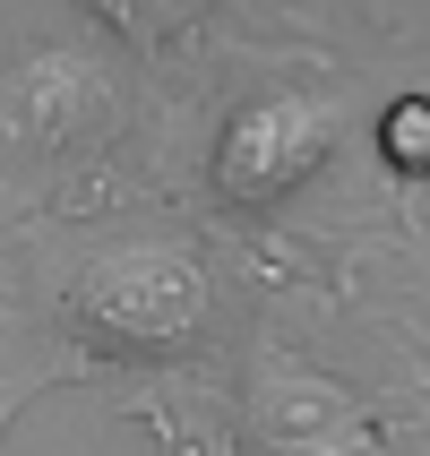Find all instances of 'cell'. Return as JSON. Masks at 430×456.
<instances>
[{
  "mask_svg": "<svg viewBox=\"0 0 430 456\" xmlns=\"http://www.w3.org/2000/svg\"><path fill=\"white\" fill-rule=\"evenodd\" d=\"M69 302L95 328L129 336V345H164V336H190L207 319V276H199V258L138 241V250H103L95 267H77Z\"/></svg>",
  "mask_w": 430,
  "mask_h": 456,
  "instance_id": "cell-1",
  "label": "cell"
},
{
  "mask_svg": "<svg viewBox=\"0 0 430 456\" xmlns=\"http://www.w3.org/2000/svg\"><path fill=\"white\" fill-rule=\"evenodd\" d=\"M336 147V112L310 95H276V103H241L215 147V181L232 199H276Z\"/></svg>",
  "mask_w": 430,
  "mask_h": 456,
  "instance_id": "cell-2",
  "label": "cell"
},
{
  "mask_svg": "<svg viewBox=\"0 0 430 456\" xmlns=\"http://www.w3.org/2000/svg\"><path fill=\"white\" fill-rule=\"evenodd\" d=\"M258 431L276 456H396L328 379H276L258 396Z\"/></svg>",
  "mask_w": 430,
  "mask_h": 456,
  "instance_id": "cell-3",
  "label": "cell"
},
{
  "mask_svg": "<svg viewBox=\"0 0 430 456\" xmlns=\"http://www.w3.org/2000/svg\"><path fill=\"white\" fill-rule=\"evenodd\" d=\"M103 103V69L95 61H77V52H35L18 69V86H9V138L18 147H61L86 112Z\"/></svg>",
  "mask_w": 430,
  "mask_h": 456,
  "instance_id": "cell-4",
  "label": "cell"
},
{
  "mask_svg": "<svg viewBox=\"0 0 430 456\" xmlns=\"http://www.w3.org/2000/svg\"><path fill=\"white\" fill-rule=\"evenodd\" d=\"M379 147H387L396 173H430V103H396L387 129H379Z\"/></svg>",
  "mask_w": 430,
  "mask_h": 456,
  "instance_id": "cell-5",
  "label": "cell"
},
{
  "mask_svg": "<svg viewBox=\"0 0 430 456\" xmlns=\"http://www.w3.org/2000/svg\"><path fill=\"white\" fill-rule=\"evenodd\" d=\"M112 26H129V35H164V26H181L199 0H95Z\"/></svg>",
  "mask_w": 430,
  "mask_h": 456,
  "instance_id": "cell-6",
  "label": "cell"
},
{
  "mask_svg": "<svg viewBox=\"0 0 430 456\" xmlns=\"http://www.w3.org/2000/svg\"><path fill=\"white\" fill-rule=\"evenodd\" d=\"M413 439H422V456H430V387H422V405H413Z\"/></svg>",
  "mask_w": 430,
  "mask_h": 456,
  "instance_id": "cell-7",
  "label": "cell"
}]
</instances>
